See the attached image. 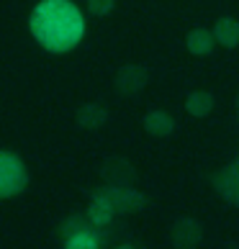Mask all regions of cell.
I'll list each match as a JSON object with an SVG mask.
<instances>
[{
	"label": "cell",
	"mask_w": 239,
	"mask_h": 249,
	"mask_svg": "<svg viewBox=\"0 0 239 249\" xmlns=\"http://www.w3.org/2000/svg\"><path fill=\"white\" fill-rule=\"evenodd\" d=\"M29 29L47 52L62 54L75 49L85 36V18L70 0H44L34 8Z\"/></svg>",
	"instance_id": "6da1fadb"
},
{
	"label": "cell",
	"mask_w": 239,
	"mask_h": 249,
	"mask_svg": "<svg viewBox=\"0 0 239 249\" xmlns=\"http://www.w3.org/2000/svg\"><path fill=\"white\" fill-rule=\"evenodd\" d=\"M29 185V172L21 157L3 149L0 152V198H13Z\"/></svg>",
	"instance_id": "7a4b0ae2"
},
{
	"label": "cell",
	"mask_w": 239,
	"mask_h": 249,
	"mask_svg": "<svg viewBox=\"0 0 239 249\" xmlns=\"http://www.w3.org/2000/svg\"><path fill=\"white\" fill-rule=\"evenodd\" d=\"M93 193H98V196H106L108 200L113 203V208H116V213H139L142 208H147V198L142 196L139 190H134L131 185H100L95 188Z\"/></svg>",
	"instance_id": "3957f363"
},
{
	"label": "cell",
	"mask_w": 239,
	"mask_h": 249,
	"mask_svg": "<svg viewBox=\"0 0 239 249\" xmlns=\"http://www.w3.org/2000/svg\"><path fill=\"white\" fill-rule=\"evenodd\" d=\"M147 82H149V72H147V67H142V64H124V67L116 72V77H113V88H116L118 95L134 98V95H139L142 90L147 88Z\"/></svg>",
	"instance_id": "277c9868"
},
{
	"label": "cell",
	"mask_w": 239,
	"mask_h": 249,
	"mask_svg": "<svg viewBox=\"0 0 239 249\" xmlns=\"http://www.w3.org/2000/svg\"><path fill=\"white\" fill-rule=\"evenodd\" d=\"M170 242L178 249H196L203 242V226H201V221L190 218V216L178 218L170 229Z\"/></svg>",
	"instance_id": "5b68a950"
},
{
	"label": "cell",
	"mask_w": 239,
	"mask_h": 249,
	"mask_svg": "<svg viewBox=\"0 0 239 249\" xmlns=\"http://www.w3.org/2000/svg\"><path fill=\"white\" fill-rule=\"evenodd\" d=\"M100 178L106 185H134L136 182V170L134 164L124 157H108L100 164Z\"/></svg>",
	"instance_id": "8992f818"
},
{
	"label": "cell",
	"mask_w": 239,
	"mask_h": 249,
	"mask_svg": "<svg viewBox=\"0 0 239 249\" xmlns=\"http://www.w3.org/2000/svg\"><path fill=\"white\" fill-rule=\"evenodd\" d=\"M211 182H214L216 193L224 200H229L232 206H239V157L232 164H226V167H221L219 172H214Z\"/></svg>",
	"instance_id": "52a82bcc"
},
{
	"label": "cell",
	"mask_w": 239,
	"mask_h": 249,
	"mask_svg": "<svg viewBox=\"0 0 239 249\" xmlns=\"http://www.w3.org/2000/svg\"><path fill=\"white\" fill-rule=\"evenodd\" d=\"M75 121H77L80 128H85V131H98V128H103L106 121H108V108L103 103H95V100L82 103L75 113Z\"/></svg>",
	"instance_id": "ba28073f"
},
{
	"label": "cell",
	"mask_w": 239,
	"mask_h": 249,
	"mask_svg": "<svg viewBox=\"0 0 239 249\" xmlns=\"http://www.w3.org/2000/svg\"><path fill=\"white\" fill-rule=\"evenodd\" d=\"M142 126L149 136H154V139H165V136H170L175 131V118L170 113H165V110H149V113L142 118Z\"/></svg>",
	"instance_id": "9c48e42d"
},
{
	"label": "cell",
	"mask_w": 239,
	"mask_h": 249,
	"mask_svg": "<svg viewBox=\"0 0 239 249\" xmlns=\"http://www.w3.org/2000/svg\"><path fill=\"white\" fill-rule=\"evenodd\" d=\"M216 44L219 41H216L214 31H208V29H193L185 36V49L193 54V57H206V54L214 52Z\"/></svg>",
	"instance_id": "30bf717a"
},
{
	"label": "cell",
	"mask_w": 239,
	"mask_h": 249,
	"mask_svg": "<svg viewBox=\"0 0 239 249\" xmlns=\"http://www.w3.org/2000/svg\"><path fill=\"white\" fill-rule=\"evenodd\" d=\"M214 36H216V41L221 44L224 49L239 47V21H237V18H232V16L219 18L216 26H214Z\"/></svg>",
	"instance_id": "8fae6325"
},
{
	"label": "cell",
	"mask_w": 239,
	"mask_h": 249,
	"mask_svg": "<svg viewBox=\"0 0 239 249\" xmlns=\"http://www.w3.org/2000/svg\"><path fill=\"white\" fill-rule=\"evenodd\" d=\"M113 213H116L113 203L108 200L106 196H98V193H93V203L88 206L90 224H93V226H106V224H111Z\"/></svg>",
	"instance_id": "7c38bea8"
},
{
	"label": "cell",
	"mask_w": 239,
	"mask_h": 249,
	"mask_svg": "<svg viewBox=\"0 0 239 249\" xmlns=\"http://www.w3.org/2000/svg\"><path fill=\"white\" fill-rule=\"evenodd\" d=\"M185 110L193 118H206L214 110V95L206 93V90H193L185 98Z\"/></svg>",
	"instance_id": "4fadbf2b"
},
{
	"label": "cell",
	"mask_w": 239,
	"mask_h": 249,
	"mask_svg": "<svg viewBox=\"0 0 239 249\" xmlns=\"http://www.w3.org/2000/svg\"><path fill=\"white\" fill-rule=\"evenodd\" d=\"M90 218H88V213L85 216H70L67 221H64V224L59 226V236L64 239V242H67L70 236H75V234H82V231H90Z\"/></svg>",
	"instance_id": "5bb4252c"
},
{
	"label": "cell",
	"mask_w": 239,
	"mask_h": 249,
	"mask_svg": "<svg viewBox=\"0 0 239 249\" xmlns=\"http://www.w3.org/2000/svg\"><path fill=\"white\" fill-rule=\"evenodd\" d=\"M98 236H93L90 231H82V234H75L70 236L67 242H64V247L67 249H98Z\"/></svg>",
	"instance_id": "9a60e30c"
},
{
	"label": "cell",
	"mask_w": 239,
	"mask_h": 249,
	"mask_svg": "<svg viewBox=\"0 0 239 249\" xmlns=\"http://www.w3.org/2000/svg\"><path fill=\"white\" fill-rule=\"evenodd\" d=\"M85 5H88V13L103 18L116 8V0H85Z\"/></svg>",
	"instance_id": "2e32d148"
},
{
	"label": "cell",
	"mask_w": 239,
	"mask_h": 249,
	"mask_svg": "<svg viewBox=\"0 0 239 249\" xmlns=\"http://www.w3.org/2000/svg\"><path fill=\"white\" fill-rule=\"evenodd\" d=\"M237 108H239V95H237Z\"/></svg>",
	"instance_id": "e0dca14e"
}]
</instances>
